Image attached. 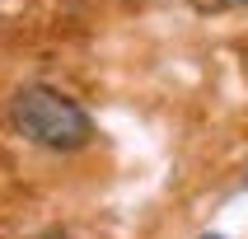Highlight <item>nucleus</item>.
Here are the masks:
<instances>
[{
	"label": "nucleus",
	"instance_id": "nucleus-1",
	"mask_svg": "<svg viewBox=\"0 0 248 239\" xmlns=\"http://www.w3.org/2000/svg\"><path fill=\"white\" fill-rule=\"evenodd\" d=\"M10 122L24 141H33L42 150H84L94 141L89 112L52 84H24L10 98Z\"/></svg>",
	"mask_w": 248,
	"mask_h": 239
},
{
	"label": "nucleus",
	"instance_id": "nucleus-2",
	"mask_svg": "<svg viewBox=\"0 0 248 239\" xmlns=\"http://www.w3.org/2000/svg\"><path fill=\"white\" fill-rule=\"evenodd\" d=\"M234 5H248V0H206V10H234Z\"/></svg>",
	"mask_w": 248,
	"mask_h": 239
},
{
	"label": "nucleus",
	"instance_id": "nucleus-3",
	"mask_svg": "<svg viewBox=\"0 0 248 239\" xmlns=\"http://www.w3.org/2000/svg\"><path fill=\"white\" fill-rule=\"evenodd\" d=\"M202 239H225V235H202Z\"/></svg>",
	"mask_w": 248,
	"mask_h": 239
},
{
	"label": "nucleus",
	"instance_id": "nucleus-4",
	"mask_svg": "<svg viewBox=\"0 0 248 239\" xmlns=\"http://www.w3.org/2000/svg\"><path fill=\"white\" fill-rule=\"evenodd\" d=\"M244 183H248V178H244Z\"/></svg>",
	"mask_w": 248,
	"mask_h": 239
}]
</instances>
